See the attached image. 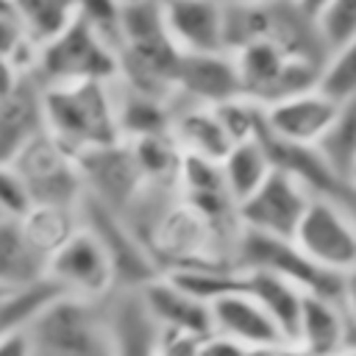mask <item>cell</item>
Returning <instances> with one entry per match:
<instances>
[{"label": "cell", "mask_w": 356, "mask_h": 356, "mask_svg": "<svg viewBox=\"0 0 356 356\" xmlns=\"http://www.w3.org/2000/svg\"><path fill=\"white\" fill-rule=\"evenodd\" d=\"M114 83L81 81L44 86L47 134L75 159L122 142Z\"/></svg>", "instance_id": "cell-1"}, {"label": "cell", "mask_w": 356, "mask_h": 356, "mask_svg": "<svg viewBox=\"0 0 356 356\" xmlns=\"http://www.w3.org/2000/svg\"><path fill=\"white\" fill-rule=\"evenodd\" d=\"M33 356H111L106 300L58 295L28 325Z\"/></svg>", "instance_id": "cell-2"}, {"label": "cell", "mask_w": 356, "mask_h": 356, "mask_svg": "<svg viewBox=\"0 0 356 356\" xmlns=\"http://www.w3.org/2000/svg\"><path fill=\"white\" fill-rule=\"evenodd\" d=\"M36 78L44 86L81 81L114 83L120 78L117 47L86 17H78L58 39L39 50Z\"/></svg>", "instance_id": "cell-3"}, {"label": "cell", "mask_w": 356, "mask_h": 356, "mask_svg": "<svg viewBox=\"0 0 356 356\" xmlns=\"http://www.w3.org/2000/svg\"><path fill=\"white\" fill-rule=\"evenodd\" d=\"M245 97L259 106H273L320 89L323 64L284 53L273 42H253L234 53Z\"/></svg>", "instance_id": "cell-4"}, {"label": "cell", "mask_w": 356, "mask_h": 356, "mask_svg": "<svg viewBox=\"0 0 356 356\" xmlns=\"http://www.w3.org/2000/svg\"><path fill=\"white\" fill-rule=\"evenodd\" d=\"M234 267H253L281 275L284 281L295 284L306 295H320L331 300H345V278L312 261L295 239H275L242 231L234 248Z\"/></svg>", "instance_id": "cell-5"}, {"label": "cell", "mask_w": 356, "mask_h": 356, "mask_svg": "<svg viewBox=\"0 0 356 356\" xmlns=\"http://www.w3.org/2000/svg\"><path fill=\"white\" fill-rule=\"evenodd\" d=\"M14 172L22 181L31 206H70L81 209L86 197L78 159L67 153L50 134L31 142L14 161Z\"/></svg>", "instance_id": "cell-6"}, {"label": "cell", "mask_w": 356, "mask_h": 356, "mask_svg": "<svg viewBox=\"0 0 356 356\" xmlns=\"http://www.w3.org/2000/svg\"><path fill=\"white\" fill-rule=\"evenodd\" d=\"M295 245L312 261L345 278L356 270V217L342 200L314 195L295 234Z\"/></svg>", "instance_id": "cell-7"}, {"label": "cell", "mask_w": 356, "mask_h": 356, "mask_svg": "<svg viewBox=\"0 0 356 356\" xmlns=\"http://www.w3.org/2000/svg\"><path fill=\"white\" fill-rule=\"evenodd\" d=\"M47 278L64 292L83 300H106L117 289V273L100 236L81 225L47 261Z\"/></svg>", "instance_id": "cell-8"}, {"label": "cell", "mask_w": 356, "mask_h": 356, "mask_svg": "<svg viewBox=\"0 0 356 356\" xmlns=\"http://www.w3.org/2000/svg\"><path fill=\"white\" fill-rule=\"evenodd\" d=\"M81 220L86 228H92L103 248L111 256L114 273H117V289H142L150 281L161 278V267L153 259V253L145 248V242L139 239V234L131 228V222L111 211L108 206L83 197L81 203Z\"/></svg>", "instance_id": "cell-9"}, {"label": "cell", "mask_w": 356, "mask_h": 356, "mask_svg": "<svg viewBox=\"0 0 356 356\" xmlns=\"http://www.w3.org/2000/svg\"><path fill=\"white\" fill-rule=\"evenodd\" d=\"M312 197L314 195L298 178L284 170H273V175L239 203V225L250 234L295 239Z\"/></svg>", "instance_id": "cell-10"}, {"label": "cell", "mask_w": 356, "mask_h": 356, "mask_svg": "<svg viewBox=\"0 0 356 356\" xmlns=\"http://www.w3.org/2000/svg\"><path fill=\"white\" fill-rule=\"evenodd\" d=\"M78 167L83 175L86 197L108 206L117 214H125L147 186L134 147L125 139L78 156Z\"/></svg>", "instance_id": "cell-11"}, {"label": "cell", "mask_w": 356, "mask_h": 356, "mask_svg": "<svg viewBox=\"0 0 356 356\" xmlns=\"http://www.w3.org/2000/svg\"><path fill=\"white\" fill-rule=\"evenodd\" d=\"M175 95L189 97L192 106L209 108L245 97L234 53H184L175 75Z\"/></svg>", "instance_id": "cell-12"}, {"label": "cell", "mask_w": 356, "mask_h": 356, "mask_svg": "<svg viewBox=\"0 0 356 356\" xmlns=\"http://www.w3.org/2000/svg\"><path fill=\"white\" fill-rule=\"evenodd\" d=\"M111 356H161L164 328L150 314L139 289H114L106 298Z\"/></svg>", "instance_id": "cell-13"}, {"label": "cell", "mask_w": 356, "mask_h": 356, "mask_svg": "<svg viewBox=\"0 0 356 356\" xmlns=\"http://www.w3.org/2000/svg\"><path fill=\"white\" fill-rule=\"evenodd\" d=\"M231 275H234V270H231ZM231 275H228V292L209 300L214 334H222L245 348H270V345L289 342L281 334L278 323L270 317V312L259 300L234 289Z\"/></svg>", "instance_id": "cell-14"}, {"label": "cell", "mask_w": 356, "mask_h": 356, "mask_svg": "<svg viewBox=\"0 0 356 356\" xmlns=\"http://www.w3.org/2000/svg\"><path fill=\"white\" fill-rule=\"evenodd\" d=\"M42 134H47L44 83L36 75H25L22 83L0 100V161L11 164Z\"/></svg>", "instance_id": "cell-15"}, {"label": "cell", "mask_w": 356, "mask_h": 356, "mask_svg": "<svg viewBox=\"0 0 356 356\" xmlns=\"http://www.w3.org/2000/svg\"><path fill=\"white\" fill-rule=\"evenodd\" d=\"M164 19L181 53L225 50V3L220 0H161Z\"/></svg>", "instance_id": "cell-16"}, {"label": "cell", "mask_w": 356, "mask_h": 356, "mask_svg": "<svg viewBox=\"0 0 356 356\" xmlns=\"http://www.w3.org/2000/svg\"><path fill=\"white\" fill-rule=\"evenodd\" d=\"M139 292H142L150 314L159 320V325L164 331L186 334V337H195V339H206V337L214 334L211 306L206 300H200L197 295H192L189 289H184L170 275H161V278L150 281Z\"/></svg>", "instance_id": "cell-17"}, {"label": "cell", "mask_w": 356, "mask_h": 356, "mask_svg": "<svg viewBox=\"0 0 356 356\" xmlns=\"http://www.w3.org/2000/svg\"><path fill=\"white\" fill-rule=\"evenodd\" d=\"M339 103L325 97L320 89L273 103L264 108V131L295 145H317L337 117Z\"/></svg>", "instance_id": "cell-18"}, {"label": "cell", "mask_w": 356, "mask_h": 356, "mask_svg": "<svg viewBox=\"0 0 356 356\" xmlns=\"http://www.w3.org/2000/svg\"><path fill=\"white\" fill-rule=\"evenodd\" d=\"M295 345L306 356H339L345 348L356 345V325L345 300L306 295Z\"/></svg>", "instance_id": "cell-19"}, {"label": "cell", "mask_w": 356, "mask_h": 356, "mask_svg": "<svg viewBox=\"0 0 356 356\" xmlns=\"http://www.w3.org/2000/svg\"><path fill=\"white\" fill-rule=\"evenodd\" d=\"M234 289L250 295L253 300H259L270 317L278 323L281 334L295 342L298 339V328H300V314H303V300L306 292H300L295 284L284 281L275 273L267 270H253V267H234Z\"/></svg>", "instance_id": "cell-20"}, {"label": "cell", "mask_w": 356, "mask_h": 356, "mask_svg": "<svg viewBox=\"0 0 356 356\" xmlns=\"http://www.w3.org/2000/svg\"><path fill=\"white\" fill-rule=\"evenodd\" d=\"M47 281V259L31 245L17 217L0 222V284L6 289H25Z\"/></svg>", "instance_id": "cell-21"}, {"label": "cell", "mask_w": 356, "mask_h": 356, "mask_svg": "<svg viewBox=\"0 0 356 356\" xmlns=\"http://www.w3.org/2000/svg\"><path fill=\"white\" fill-rule=\"evenodd\" d=\"M172 139L186 156H200L209 161H222L234 147L217 111L209 106H189L178 111L172 120Z\"/></svg>", "instance_id": "cell-22"}, {"label": "cell", "mask_w": 356, "mask_h": 356, "mask_svg": "<svg viewBox=\"0 0 356 356\" xmlns=\"http://www.w3.org/2000/svg\"><path fill=\"white\" fill-rule=\"evenodd\" d=\"M220 167H222L225 186L236 203L248 200L275 170L261 139H248V142L234 145L228 150V156L220 161Z\"/></svg>", "instance_id": "cell-23"}, {"label": "cell", "mask_w": 356, "mask_h": 356, "mask_svg": "<svg viewBox=\"0 0 356 356\" xmlns=\"http://www.w3.org/2000/svg\"><path fill=\"white\" fill-rule=\"evenodd\" d=\"M17 220L25 236L31 239V245L47 261L83 225L81 209H70V206H28Z\"/></svg>", "instance_id": "cell-24"}, {"label": "cell", "mask_w": 356, "mask_h": 356, "mask_svg": "<svg viewBox=\"0 0 356 356\" xmlns=\"http://www.w3.org/2000/svg\"><path fill=\"white\" fill-rule=\"evenodd\" d=\"M117 120H120L122 139H142V136L172 134L175 114L170 111L167 100H159L125 86V97H117Z\"/></svg>", "instance_id": "cell-25"}, {"label": "cell", "mask_w": 356, "mask_h": 356, "mask_svg": "<svg viewBox=\"0 0 356 356\" xmlns=\"http://www.w3.org/2000/svg\"><path fill=\"white\" fill-rule=\"evenodd\" d=\"M14 8L28 39L39 50L58 39L81 17V0H14Z\"/></svg>", "instance_id": "cell-26"}, {"label": "cell", "mask_w": 356, "mask_h": 356, "mask_svg": "<svg viewBox=\"0 0 356 356\" xmlns=\"http://www.w3.org/2000/svg\"><path fill=\"white\" fill-rule=\"evenodd\" d=\"M317 150L328 161V167L342 178L345 184L353 181L356 172V97L348 103H339L334 122L317 142Z\"/></svg>", "instance_id": "cell-27"}, {"label": "cell", "mask_w": 356, "mask_h": 356, "mask_svg": "<svg viewBox=\"0 0 356 356\" xmlns=\"http://www.w3.org/2000/svg\"><path fill=\"white\" fill-rule=\"evenodd\" d=\"M58 295H64V292L50 278L42 284L25 286V289H8L0 298V339L28 331V325L36 320V314L44 306H50Z\"/></svg>", "instance_id": "cell-28"}, {"label": "cell", "mask_w": 356, "mask_h": 356, "mask_svg": "<svg viewBox=\"0 0 356 356\" xmlns=\"http://www.w3.org/2000/svg\"><path fill=\"white\" fill-rule=\"evenodd\" d=\"M320 92L334 103H348L356 97V39L328 53L320 75Z\"/></svg>", "instance_id": "cell-29"}, {"label": "cell", "mask_w": 356, "mask_h": 356, "mask_svg": "<svg viewBox=\"0 0 356 356\" xmlns=\"http://www.w3.org/2000/svg\"><path fill=\"white\" fill-rule=\"evenodd\" d=\"M228 139L234 145L239 142H248V139H259L261 128H264V106L253 103L250 97H236V100H228L222 106H214Z\"/></svg>", "instance_id": "cell-30"}, {"label": "cell", "mask_w": 356, "mask_h": 356, "mask_svg": "<svg viewBox=\"0 0 356 356\" xmlns=\"http://www.w3.org/2000/svg\"><path fill=\"white\" fill-rule=\"evenodd\" d=\"M317 28L328 53L356 39V0H328L317 17Z\"/></svg>", "instance_id": "cell-31"}, {"label": "cell", "mask_w": 356, "mask_h": 356, "mask_svg": "<svg viewBox=\"0 0 356 356\" xmlns=\"http://www.w3.org/2000/svg\"><path fill=\"white\" fill-rule=\"evenodd\" d=\"M28 42L31 39L22 28L17 8H14V0H0V56L14 58Z\"/></svg>", "instance_id": "cell-32"}, {"label": "cell", "mask_w": 356, "mask_h": 356, "mask_svg": "<svg viewBox=\"0 0 356 356\" xmlns=\"http://www.w3.org/2000/svg\"><path fill=\"white\" fill-rule=\"evenodd\" d=\"M0 206L11 214V217H19L31 203H28V195L22 189V181L19 175L14 172L11 164H3L0 161Z\"/></svg>", "instance_id": "cell-33"}, {"label": "cell", "mask_w": 356, "mask_h": 356, "mask_svg": "<svg viewBox=\"0 0 356 356\" xmlns=\"http://www.w3.org/2000/svg\"><path fill=\"white\" fill-rule=\"evenodd\" d=\"M197 356H250V348H245L222 334H211V337L200 339Z\"/></svg>", "instance_id": "cell-34"}, {"label": "cell", "mask_w": 356, "mask_h": 356, "mask_svg": "<svg viewBox=\"0 0 356 356\" xmlns=\"http://www.w3.org/2000/svg\"><path fill=\"white\" fill-rule=\"evenodd\" d=\"M200 339L186 337V334H175V331H164L161 339V356H197Z\"/></svg>", "instance_id": "cell-35"}, {"label": "cell", "mask_w": 356, "mask_h": 356, "mask_svg": "<svg viewBox=\"0 0 356 356\" xmlns=\"http://www.w3.org/2000/svg\"><path fill=\"white\" fill-rule=\"evenodd\" d=\"M22 78H25V72H22L11 58L0 56V100L8 97V95L22 83Z\"/></svg>", "instance_id": "cell-36"}, {"label": "cell", "mask_w": 356, "mask_h": 356, "mask_svg": "<svg viewBox=\"0 0 356 356\" xmlns=\"http://www.w3.org/2000/svg\"><path fill=\"white\" fill-rule=\"evenodd\" d=\"M0 356H33L28 331H19V334H11V337L0 339Z\"/></svg>", "instance_id": "cell-37"}, {"label": "cell", "mask_w": 356, "mask_h": 356, "mask_svg": "<svg viewBox=\"0 0 356 356\" xmlns=\"http://www.w3.org/2000/svg\"><path fill=\"white\" fill-rule=\"evenodd\" d=\"M345 309L356 325V270L350 275H345Z\"/></svg>", "instance_id": "cell-38"}, {"label": "cell", "mask_w": 356, "mask_h": 356, "mask_svg": "<svg viewBox=\"0 0 356 356\" xmlns=\"http://www.w3.org/2000/svg\"><path fill=\"white\" fill-rule=\"evenodd\" d=\"M295 3H298L309 17H314V19H317V17H320V11L328 6V0H295Z\"/></svg>", "instance_id": "cell-39"}, {"label": "cell", "mask_w": 356, "mask_h": 356, "mask_svg": "<svg viewBox=\"0 0 356 356\" xmlns=\"http://www.w3.org/2000/svg\"><path fill=\"white\" fill-rule=\"evenodd\" d=\"M337 200H342V203L348 206V211L356 217V184H348V186H345V192H342Z\"/></svg>", "instance_id": "cell-40"}, {"label": "cell", "mask_w": 356, "mask_h": 356, "mask_svg": "<svg viewBox=\"0 0 356 356\" xmlns=\"http://www.w3.org/2000/svg\"><path fill=\"white\" fill-rule=\"evenodd\" d=\"M225 6H234V3H273V0H220Z\"/></svg>", "instance_id": "cell-41"}, {"label": "cell", "mask_w": 356, "mask_h": 356, "mask_svg": "<svg viewBox=\"0 0 356 356\" xmlns=\"http://www.w3.org/2000/svg\"><path fill=\"white\" fill-rule=\"evenodd\" d=\"M339 356H356V345H350V348H345Z\"/></svg>", "instance_id": "cell-42"}, {"label": "cell", "mask_w": 356, "mask_h": 356, "mask_svg": "<svg viewBox=\"0 0 356 356\" xmlns=\"http://www.w3.org/2000/svg\"><path fill=\"white\" fill-rule=\"evenodd\" d=\"M6 292H8V289H6V286H3V284H0V298H3V295H6Z\"/></svg>", "instance_id": "cell-43"}, {"label": "cell", "mask_w": 356, "mask_h": 356, "mask_svg": "<svg viewBox=\"0 0 356 356\" xmlns=\"http://www.w3.org/2000/svg\"><path fill=\"white\" fill-rule=\"evenodd\" d=\"M350 184H356V172H353V181H350Z\"/></svg>", "instance_id": "cell-44"}]
</instances>
